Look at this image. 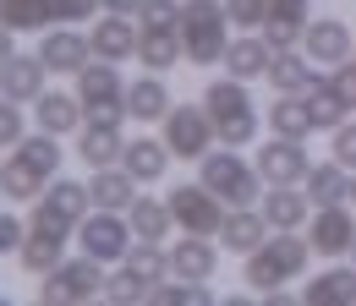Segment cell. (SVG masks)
Wrapping results in <instances>:
<instances>
[{
	"label": "cell",
	"instance_id": "obj_1",
	"mask_svg": "<svg viewBox=\"0 0 356 306\" xmlns=\"http://www.w3.org/2000/svg\"><path fill=\"white\" fill-rule=\"evenodd\" d=\"M312 257H318V252H312V241L302 235V230H268L264 246L241 257V284H252V296L264 301V296H274V290L296 284V279L307 273Z\"/></svg>",
	"mask_w": 356,
	"mask_h": 306
},
{
	"label": "cell",
	"instance_id": "obj_2",
	"mask_svg": "<svg viewBox=\"0 0 356 306\" xmlns=\"http://www.w3.org/2000/svg\"><path fill=\"white\" fill-rule=\"evenodd\" d=\"M197 180L220 197L225 208H252V203L264 197V175H258V164H252L241 148H225V142L197 159Z\"/></svg>",
	"mask_w": 356,
	"mask_h": 306
},
{
	"label": "cell",
	"instance_id": "obj_3",
	"mask_svg": "<svg viewBox=\"0 0 356 306\" xmlns=\"http://www.w3.org/2000/svg\"><path fill=\"white\" fill-rule=\"evenodd\" d=\"M181 49L192 66H220L230 49V17L225 0H186L181 6Z\"/></svg>",
	"mask_w": 356,
	"mask_h": 306
},
{
	"label": "cell",
	"instance_id": "obj_4",
	"mask_svg": "<svg viewBox=\"0 0 356 306\" xmlns=\"http://www.w3.org/2000/svg\"><path fill=\"white\" fill-rule=\"evenodd\" d=\"M99 296H104V262L77 252V257H66L60 268H49L33 301L39 306H83V301H99Z\"/></svg>",
	"mask_w": 356,
	"mask_h": 306
},
{
	"label": "cell",
	"instance_id": "obj_5",
	"mask_svg": "<svg viewBox=\"0 0 356 306\" xmlns=\"http://www.w3.org/2000/svg\"><path fill=\"white\" fill-rule=\"evenodd\" d=\"M132 219L115 214V208H88V214L77 219V252H88V257H99L104 268L110 262H121L127 252H132Z\"/></svg>",
	"mask_w": 356,
	"mask_h": 306
},
{
	"label": "cell",
	"instance_id": "obj_6",
	"mask_svg": "<svg viewBox=\"0 0 356 306\" xmlns=\"http://www.w3.org/2000/svg\"><path fill=\"white\" fill-rule=\"evenodd\" d=\"M77 99H83L88 121H121L127 115V83H121L115 60H99L93 55L88 66L77 71Z\"/></svg>",
	"mask_w": 356,
	"mask_h": 306
},
{
	"label": "cell",
	"instance_id": "obj_7",
	"mask_svg": "<svg viewBox=\"0 0 356 306\" xmlns=\"http://www.w3.org/2000/svg\"><path fill=\"white\" fill-rule=\"evenodd\" d=\"M165 203H170V219L181 224V235H220L225 214H230L203 180H181V186H170Z\"/></svg>",
	"mask_w": 356,
	"mask_h": 306
},
{
	"label": "cell",
	"instance_id": "obj_8",
	"mask_svg": "<svg viewBox=\"0 0 356 306\" xmlns=\"http://www.w3.org/2000/svg\"><path fill=\"white\" fill-rule=\"evenodd\" d=\"M165 126V148L176 153V159H203L220 137H214V115L203 110V104H170V115L159 121Z\"/></svg>",
	"mask_w": 356,
	"mask_h": 306
},
{
	"label": "cell",
	"instance_id": "obj_9",
	"mask_svg": "<svg viewBox=\"0 0 356 306\" xmlns=\"http://www.w3.org/2000/svg\"><path fill=\"white\" fill-rule=\"evenodd\" d=\"M258 175H264V186H302L312 170L307 159V142L302 137H274L268 131V142H258Z\"/></svg>",
	"mask_w": 356,
	"mask_h": 306
},
{
	"label": "cell",
	"instance_id": "obj_10",
	"mask_svg": "<svg viewBox=\"0 0 356 306\" xmlns=\"http://www.w3.org/2000/svg\"><path fill=\"white\" fill-rule=\"evenodd\" d=\"M307 241H312V252H318L323 262L351 257V246H356V214L346 208V203H334V208H312Z\"/></svg>",
	"mask_w": 356,
	"mask_h": 306
},
{
	"label": "cell",
	"instance_id": "obj_11",
	"mask_svg": "<svg viewBox=\"0 0 356 306\" xmlns=\"http://www.w3.org/2000/svg\"><path fill=\"white\" fill-rule=\"evenodd\" d=\"M302 49H307V60L312 66H346L356 55V33H351V22L346 17H312L307 22V33H302Z\"/></svg>",
	"mask_w": 356,
	"mask_h": 306
},
{
	"label": "cell",
	"instance_id": "obj_12",
	"mask_svg": "<svg viewBox=\"0 0 356 306\" xmlns=\"http://www.w3.org/2000/svg\"><path fill=\"white\" fill-rule=\"evenodd\" d=\"M220 252H225V246L214 241V235H181L165 257H170V273H176V279L209 284V279L220 273Z\"/></svg>",
	"mask_w": 356,
	"mask_h": 306
},
{
	"label": "cell",
	"instance_id": "obj_13",
	"mask_svg": "<svg viewBox=\"0 0 356 306\" xmlns=\"http://www.w3.org/2000/svg\"><path fill=\"white\" fill-rule=\"evenodd\" d=\"M302 306H356V262H329L302 284Z\"/></svg>",
	"mask_w": 356,
	"mask_h": 306
},
{
	"label": "cell",
	"instance_id": "obj_14",
	"mask_svg": "<svg viewBox=\"0 0 356 306\" xmlns=\"http://www.w3.org/2000/svg\"><path fill=\"white\" fill-rule=\"evenodd\" d=\"M137 39H143V28H137L127 11H104V17H93L88 44H93V55H99V60H132V55H137Z\"/></svg>",
	"mask_w": 356,
	"mask_h": 306
},
{
	"label": "cell",
	"instance_id": "obj_15",
	"mask_svg": "<svg viewBox=\"0 0 356 306\" xmlns=\"http://www.w3.org/2000/svg\"><path fill=\"white\" fill-rule=\"evenodd\" d=\"M33 121H39V131H55V137H72V131H83L88 110H83L77 87H72V93H60V87H44V93L33 99Z\"/></svg>",
	"mask_w": 356,
	"mask_h": 306
},
{
	"label": "cell",
	"instance_id": "obj_16",
	"mask_svg": "<svg viewBox=\"0 0 356 306\" xmlns=\"http://www.w3.org/2000/svg\"><path fill=\"white\" fill-rule=\"evenodd\" d=\"M49 180H55V175H44L22 148H11L6 164H0V197H6V203H39Z\"/></svg>",
	"mask_w": 356,
	"mask_h": 306
},
{
	"label": "cell",
	"instance_id": "obj_17",
	"mask_svg": "<svg viewBox=\"0 0 356 306\" xmlns=\"http://www.w3.org/2000/svg\"><path fill=\"white\" fill-rule=\"evenodd\" d=\"M214 241H220L230 257H247V252H258V246L268 241V219H264V208H258V203H252V208H230Z\"/></svg>",
	"mask_w": 356,
	"mask_h": 306
},
{
	"label": "cell",
	"instance_id": "obj_18",
	"mask_svg": "<svg viewBox=\"0 0 356 306\" xmlns=\"http://www.w3.org/2000/svg\"><path fill=\"white\" fill-rule=\"evenodd\" d=\"M127 153V137H121V121H83L77 131V159L88 170H104V164H121Z\"/></svg>",
	"mask_w": 356,
	"mask_h": 306
},
{
	"label": "cell",
	"instance_id": "obj_19",
	"mask_svg": "<svg viewBox=\"0 0 356 306\" xmlns=\"http://www.w3.org/2000/svg\"><path fill=\"white\" fill-rule=\"evenodd\" d=\"M39 55H44L49 71H60V77H77V71L93 60V44H88V33H77V28H55V33H44Z\"/></svg>",
	"mask_w": 356,
	"mask_h": 306
},
{
	"label": "cell",
	"instance_id": "obj_20",
	"mask_svg": "<svg viewBox=\"0 0 356 306\" xmlns=\"http://www.w3.org/2000/svg\"><path fill=\"white\" fill-rule=\"evenodd\" d=\"M258 208H264L268 230H302V224L312 219V197L302 192V186H264Z\"/></svg>",
	"mask_w": 356,
	"mask_h": 306
},
{
	"label": "cell",
	"instance_id": "obj_21",
	"mask_svg": "<svg viewBox=\"0 0 356 306\" xmlns=\"http://www.w3.org/2000/svg\"><path fill=\"white\" fill-rule=\"evenodd\" d=\"M170 104H176V99H170V87H165V71H148V77L127 83V121H137V126L165 121Z\"/></svg>",
	"mask_w": 356,
	"mask_h": 306
},
{
	"label": "cell",
	"instance_id": "obj_22",
	"mask_svg": "<svg viewBox=\"0 0 356 306\" xmlns=\"http://www.w3.org/2000/svg\"><path fill=\"white\" fill-rule=\"evenodd\" d=\"M66 235H72V230H28V235H22V246H17L22 273L44 279L49 268H60V262H66Z\"/></svg>",
	"mask_w": 356,
	"mask_h": 306
},
{
	"label": "cell",
	"instance_id": "obj_23",
	"mask_svg": "<svg viewBox=\"0 0 356 306\" xmlns=\"http://www.w3.org/2000/svg\"><path fill=\"white\" fill-rule=\"evenodd\" d=\"M44 77H49L44 55H11V60L0 66V93L17 99V104H33V99L44 93Z\"/></svg>",
	"mask_w": 356,
	"mask_h": 306
},
{
	"label": "cell",
	"instance_id": "obj_24",
	"mask_svg": "<svg viewBox=\"0 0 356 306\" xmlns=\"http://www.w3.org/2000/svg\"><path fill=\"white\" fill-rule=\"evenodd\" d=\"M323 77H318V66L307 60V49L296 44V49H274V60H268V87L274 93H307V87H318Z\"/></svg>",
	"mask_w": 356,
	"mask_h": 306
},
{
	"label": "cell",
	"instance_id": "obj_25",
	"mask_svg": "<svg viewBox=\"0 0 356 306\" xmlns=\"http://www.w3.org/2000/svg\"><path fill=\"white\" fill-rule=\"evenodd\" d=\"M268 60H274V49H268V39L252 28V33H241V39H230V49H225V71L230 77H241V83H258V77H268Z\"/></svg>",
	"mask_w": 356,
	"mask_h": 306
},
{
	"label": "cell",
	"instance_id": "obj_26",
	"mask_svg": "<svg viewBox=\"0 0 356 306\" xmlns=\"http://www.w3.org/2000/svg\"><path fill=\"white\" fill-rule=\"evenodd\" d=\"M302 192L312 197V208H334V203H351V170H346L340 159H323V164H312V170H307Z\"/></svg>",
	"mask_w": 356,
	"mask_h": 306
},
{
	"label": "cell",
	"instance_id": "obj_27",
	"mask_svg": "<svg viewBox=\"0 0 356 306\" xmlns=\"http://www.w3.org/2000/svg\"><path fill=\"white\" fill-rule=\"evenodd\" d=\"M88 192H93V208H115V214H127V208L137 203V175L127 170V164H104V170H93Z\"/></svg>",
	"mask_w": 356,
	"mask_h": 306
},
{
	"label": "cell",
	"instance_id": "obj_28",
	"mask_svg": "<svg viewBox=\"0 0 356 306\" xmlns=\"http://www.w3.org/2000/svg\"><path fill=\"white\" fill-rule=\"evenodd\" d=\"M170 148H165V137H137V142H127V153H121V164L137 175V186H154V180H165V170H170Z\"/></svg>",
	"mask_w": 356,
	"mask_h": 306
},
{
	"label": "cell",
	"instance_id": "obj_29",
	"mask_svg": "<svg viewBox=\"0 0 356 306\" xmlns=\"http://www.w3.org/2000/svg\"><path fill=\"white\" fill-rule=\"evenodd\" d=\"M39 203H44L55 219L77 224V219L93 208V192H88V180H66V175H55V180L44 186V197H39Z\"/></svg>",
	"mask_w": 356,
	"mask_h": 306
},
{
	"label": "cell",
	"instance_id": "obj_30",
	"mask_svg": "<svg viewBox=\"0 0 356 306\" xmlns=\"http://www.w3.org/2000/svg\"><path fill=\"white\" fill-rule=\"evenodd\" d=\"M268 131L274 137H302L307 142L312 131V110H307V99L302 93H274V104H268Z\"/></svg>",
	"mask_w": 356,
	"mask_h": 306
},
{
	"label": "cell",
	"instance_id": "obj_31",
	"mask_svg": "<svg viewBox=\"0 0 356 306\" xmlns=\"http://www.w3.org/2000/svg\"><path fill=\"white\" fill-rule=\"evenodd\" d=\"M137 60L148 66V71H170L186 60V49H181V28H143V39H137Z\"/></svg>",
	"mask_w": 356,
	"mask_h": 306
},
{
	"label": "cell",
	"instance_id": "obj_32",
	"mask_svg": "<svg viewBox=\"0 0 356 306\" xmlns=\"http://www.w3.org/2000/svg\"><path fill=\"white\" fill-rule=\"evenodd\" d=\"M203 110H209L214 121H225V115H241V110H258V104H252V93H247L241 77L225 71V77H214V83L203 87Z\"/></svg>",
	"mask_w": 356,
	"mask_h": 306
},
{
	"label": "cell",
	"instance_id": "obj_33",
	"mask_svg": "<svg viewBox=\"0 0 356 306\" xmlns=\"http://www.w3.org/2000/svg\"><path fill=\"white\" fill-rule=\"evenodd\" d=\"M127 219H132V235H137V241H165V235L176 230L170 203H159V197H143V192H137V203L127 208Z\"/></svg>",
	"mask_w": 356,
	"mask_h": 306
},
{
	"label": "cell",
	"instance_id": "obj_34",
	"mask_svg": "<svg viewBox=\"0 0 356 306\" xmlns=\"http://www.w3.org/2000/svg\"><path fill=\"white\" fill-rule=\"evenodd\" d=\"M121 268H127L132 279H143V284L154 290V284L170 273V257H165V246H159V241H132V252L121 257Z\"/></svg>",
	"mask_w": 356,
	"mask_h": 306
},
{
	"label": "cell",
	"instance_id": "obj_35",
	"mask_svg": "<svg viewBox=\"0 0 356 306\" xmlns=\"http://www.w3.org/2000/svg\"><path fill=\"white\" fill-rule=\"evenodd\" d=\"M302 99H307L312 126H318V131H334V126H346V121H351V104H346V99H340V93L329 87V77H323L318 87H307Z\"/></svg>",
	"mask_w": 356,
	"mask_h": 306
},
{
	"label": "cell",
	"instance_id": "obj_36",
	"mask_svg": "<svg viewBox=\"0 0 356 306\" xmlns=\"http://www.w3.org/2000/svg\"><path fill=\"white\" fill-rule=\"evenodd\" d=\"M214 137H220L225 148H252V142L264 137V115H258V110H241V115H225V121H214Z\"/></svg>",
	"mask_w": 356,
	"mask_h": 306
},
{
	"label": "cell",
	"instance_id": "obj_37",
	"mask_svg": "<svg viewBox=\"0 0 356 306\" xmlns=\"http://www.w3.org/2000/svg\"><path fill=\"white\" fill-rule=\"evenodd\" d=\"M0 22H6L11 33L49 28V0H0Z\"/></svg>",
	"mask_w": 356,
	"mask_h": 306
},
{
	"label": "cell",
	"instance_id": "obj_38",
	"mask_svg": "<svg viewBox=\"0 0 356 306\" xmlns=\"http://www.w3.org/2000/svg\"><path fill=\"white\" fill-rule=\"evenodd\" d=\"M148 301H154V306H209V301H214V290H209V284H192V279H176V284L159 279V284L148 290Z\"/></svg>",
	"mask_w": 356,
	"mask_h": 306
},
{
	"label": "cell",
	"instance_id": "obj_39",
	"mask_svg": "<svg viewBox=\"0 0 356 306\" xmlns=\"http://www.w3.org/2000/svg\"><path fill=\"white\" fill-rule=\"evenodd\" d=\"M104 301L137 306V301H148V284H143V279H132V273L121 268V273H110V279H104Z\"/></svg>",
	"mask_w": 356,
	"mask_h": 306
},
{
	"label": "cell",
	"instance_id": "obj_40",
	"mask_svg": "<svg viewBox=\"0 0 356 306\" xmlns=\"http://www.w3.org/2000/svg\"><path fill=\"white\" fill-rule=\"evenodd\" d=\"M137 22L143 28H181V6L176 0H143L137 6Z\"/></svg>",
	"mask_w": 356,
	"mask_h": 306
},
{
	"label": "cell",
	"instance_id": "obj_41",
	"mask_svg": "<svg viewBox=\"0 0 356 306\" xmlns=\"http://www.w3.org/2000/svg\"><path fill=\"white\" fill-rule=\"evenodd\" d=\"M268 6H274V0H225V17H230L236 28H264Z\"/></svg>",
	"mask_w": 356,
	"mask_h": 306
},
{
	"label": "cell",
	"instance_id": "obj_42",
	"mask_svg": "<svg viewBox=\"0 0 356 306\" xmlns=\"http://www.w3.org/2000/svg\"><path fill=\"white\" fill-rule=\"evenodd\" d=\"M22 137H28V121H22L17 99H6V93H0V148H17Z\"/></svg>",
	"mask_w": 356,
	"mask_h": 306
},
{
	"label": "cell",
	"instance_id": "obj_43",
	"mask_svg": "<svg viewBox=\"0 0 356 306\" xmlns=\"http://www.w3.org/2000/svg\"><path fill=\"white\" fill-rule=\"evenodd\" d=\"M104 0H49V22H93Z\"/></svg>",
	"mask_w": 356,
	"mask_h": 306
},
{
	"label": "cell",
	"instance_id": "obj_44",
	"mask_svg": "<svg viewBox=\"0 0 356 306\" xmlns=\"http://www.w3.org/2000/svg\"><path fill=\"white\" fill-rule=\"evenodd\" d=\"M329 159H340V164L356 175V121H346V126L329 131Z\"/></svg>",
	"mask_w": 356,
	"mask_h": 306
},
{
	"label": "cell",
	"instance_id": "obj_45",
	"mask_svg": "<svg viewBox=\"0 0 356 306\" xmlns=\"http://www.w3.org/2000/svg\"><path fill=\"white\" fill-rule=\"evenodd\" d=\"M258 33H264V39H268V49H296L307 28H296V22H280V17H268V22H264V28H258Z\"/></svg>",
	"mask_w": 356,
	"mask_h": 306
},
{
	"label": "cell",
	"instance_id": "obj_46",
	"mask_svg": "<svg viewBox=\"0 0 356 306\" xmlns=\"http://www.w3.org/2000/svg\"><path fill=\"white\" fill-rule=\"evenodd\" d=\"M22 235H28V224H22L17 214H6V208H0V257H6V252H17V246H22Z\"/></svg>",
	"mask_w": 356,
	"mask_h": 306
},
{
	"label": "cell",
	"instance_id": "obj_47",
	"mask_svg": "<svg viewBox=\"0 0 356 306\" xmlns=\"http://www.w3.org/2000/svg\"><path fill=\"white\" fill-rule=\"evenodd\" d=\"M329 87H334V93H340V99H346V104L356 110V66H351V60L329 71Z\"/></svg>",
	"mask_w": 356,
	"mask_h": 306
},
{
	"label": "cell",
	"instance_id": "obj_48",
	"mask_svg": "<svg viewBox=\"0 0 356 306\" xmlns=\"http://www.w3.org/2000/svg\"><path fill=\"white\" fill-rule=\"evenodd\" d=\"M17 33H11V28H6V22H0V66H6V60H11V55H17Z\"/></svg>",
	"mask_w": 356,
	"mask_h": 306
},
{
	"label": "cell",
	"instance_id": "obj_49",
	"mask_svg": "<svg viewBox=\"0 0 356 306\" xmlns=\"http://www.w3.org/2000/svg\"><path fill=\"white\" fill-rule=\"evenodd\" d=\"M104 6H110V11H127V17H137V6H143V0H104Z\"/></svg>",
	"mask_w": 356,
	"mask_h": 306
},
{
	"label": "cell",
	"instance_id": "obj_50",
	"mask_svg": "<svg viewBox=\"0 0 356 306\" xmlns=\"http://www.w3.org/2000/svg\"><path fill=\"white\" fill-rule=\"evenodd\" d=\"M351 203H356V175H351Z\"/></svg>",
	"mask_w": 356,
	"mask_h": 306
},
{
	"label": "cell",
	"instance_id": "obj_51",
	"mask_svg": "<svg viewBox=\"0 0 356 306\" xmlns=\"http://www.w3.org/2000/svg\"><path fill=\"white\" fill-rule=\"evenodd\" d=\"M351 262H356V246H351Z\"/></svg>",
	"mask_w": 356,
	"mask_h": 306
},
{
	"label": "cell",
	"instance_id": "obj_52",
	"mask_svg": "<svg viewBox=\"0 0 356 306\" xmlns=\"http://www.w3.org/2000/svg\"><path fill=\"white\" fill-rule=\"evenodd\" d=\"M351 66H356V55H351Z\"/></svg>",
	"mask_w": 356,
	"mask_h": 306
}]
</instances>
